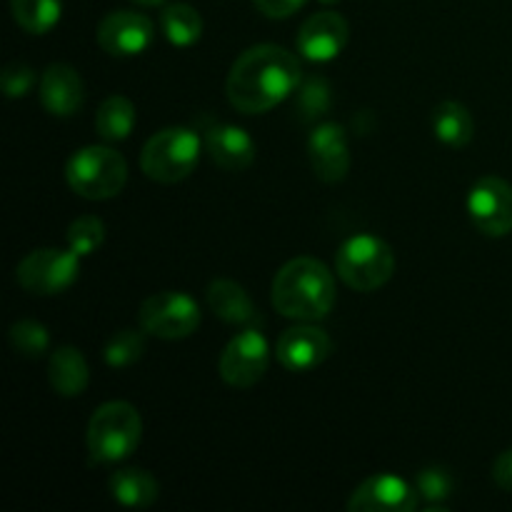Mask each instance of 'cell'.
I'll use <instances>...</instances> for the list:
<instances>
[{
	"label": "cell",
	"mask_w": 512,
	"mask_h": 512,
	"mask_svg": "<svg viewBox=\"0 0 512 512\" xmlns=\"http://www.w3.org/2000/svg\"><path fill=\"white\" fill-rule=\"evenodd\" d=\"M303 83L300 60L280 45L263 43L245 50L230 68L225 93L245 115H260L283 103Z\"/></svg>",
	"instance_id": "1"
},
{
	"label": "cell",
	"mask_w": 512,
	"mask_h": 512,
	"mask_svg": "<svg viewBox=\"0 0 512 512\" xmlns=\"http://www.w3.org/2000/svg\"><path fill=\"white\" fill-rule=\"evenodd\" d=\"M273 305L280 315L298 323H315L333 310L338 288L335 278L320 260L293 258L275 273Z\"/></svg>",
	"instance_id": "2"
},
{
	"label": "cell",
	"mask_w": 512,
	"mask_h": 512,
	"mask_svg": "<svg viewBox=\"0 0 512 512\" xmlns=\"http://www.w3.org/2000/svg\"><path fill=\"white\" fill-rule=\"evenodd\" d=\"M85 438L95 463H120L138 450L143 438V420L135 405L125 400H110L93 413Z\"/></svg>",
	"instance_id": "3"
},
{
	"label": "cell",
	"mask_w": 512,
	"mask_h": 512,
	"mask_svg": "<svg viewBox=\"0 0 512 512\" xmlns=\"http://www.w3.org/2000/svg\"><path fill=\"white\" fill-rule=\"evenodd\" d=\"M65 180L85 200H110L128 183V163L108 145H88L65 165Z\"/></svg>",
	"instance_id": "4"
},
{
	"label": "cell",
	"mask_w": 512,
	"mask_h": 512,
	"mask_svg": "<svg viewBox=\"0 0 512 512\" xmlns=\"http://www.w3.org/2000/svg\"><path fill=\"white\" fill-rule=\"evenodd\" d=\"M335 273L348 288L373 293L393 278L395 253L383 238L368 233L355 235L335 253Z\"/></svg>",
	"instance_id": "5"
},
{
	"label": "cell",
	"mask_w": 512,
	"mask_h": 512,
	"mask_svg": "<svg viewBox=\"0 0 512 512\" xmlns=\"http://www.w3.org/2000/svg\"><path fill=\"white\" fill-rule=\"evenodd\" d=\"M200 160V138L190 128L158 130L140 153V168L150 180L163 185L180 183Z\"/></svg>",
	"instance_id": "6"
},
{
	"label": "cell",
	"mask_w": 512,
	"mask_h": 512,
	"mask_svg": "<svg viewBox=\"0 0 512 512\" xmlns=\"http://www.w3.org/2000/svg\"><path fill=\"white\" fill-rule=\"evenodd\" d=\"M140 328L160 340H183L200 325V308L188 293L163 290L143 300L138 310Z\"/></svg>",
	"instance_id": "7"
},
{
	"label": "cell",
	"mask_w": 512,
	"mask_h": 512,
	"mask_svg": "<svg viewBox=\"0 0 512 512\" xmlns=\"http://www.w3.org/2000/svg\"><path fill=\"white\" fill-rule=\"evenodd\" d=\"M80 255L73 250L38 248L18 265V283L33 295H58L78 280Z\"/></svg>",
	"instance_id": "8"
},
{
	"label": "cell",
	"mask_w": 512,
	"mask_h": 512,
	"mask_svg": "<svg viewBox=\"0 0 512 512\" xmlns=\"http://www.w3.org/2000/svg\"><path fill=\"white\" fill-rule=\"evenodd\" d=\"M270 365L268 340L260 330L248 328L235 335L220 355L218 373L230 388H253L263 380Z\"/></svg>",
	"instance_id": "9"
},
{
	"label": "cell",
	"mask_w": 512,
	"mask_h": 512,
	"mask_svg": "<svg viewBox=\"0 0 512 512\" xmlns=\"http://www.w3.org/2000/svg\"><path fill=\"white\" fill-rule=\"evenodd\" d=\"M468 213L475 228L488 238L512 233V185L498 175H485L468 195Z\"/></svg>",
	"instance_id": "10"
},
{
	"label": "cell",
	"mask_w": 512,
	"mask_h": 512,
	"mask_svg": "<svg viewBox=\"0 0 512 512\" xmlns=\"http://www.w3.org/2000/svg\"><path fill=\"white\" fill-rule=\"evenodd\" d=\"M153 40V20L135 10H113L98 25V45L115 58H133L145 53Z\"/></svg>",
	"instance_id": "11"
},
{
	"label": "cell",
	"mask_w": 512,
	"mask_h": 512,
	"mask_svg": "<svg viewBox=\"0 0 512 512\" xmlns=\"http://www.w3.org/2000/svg\"><path fill=\"white\" fill-rule=\"evenodd\" d=\"M420 505V493L393 473L370 475L353 490L350 512H410Z\"/></svg>",
	"instance_id": "12"
},
{
	"label": "cell",
	"mask_w": 512,
	"mask_h": 512,
	"mask_svg": "<svg viewBox=\"0 0 512 512\" xmlns=\"http://www.w3.org/2000/svg\"><path fill=\"white\" fill-rule=\"evenodd\" d=\"M350 28L348 20L335 10H323L315 13L300 25L298 30V50L303 58L313 63H330L343 53L348 45Z\"/></svg>",
	"instance_id": "13"
},
{
	"label": "cell",
	"mask_w": 512,
	"mask_h": 512,
	"mask_svg": "<svg viewBox=\"0 0 512 512\" xmlns=\"http://www.w3.org/2000/svg\"><path fill=\"white\" fill-rule=\"evenodd\" d=\"M333 353V340L325 330L313 328V325H295L280 335L278 345H275V355H278L280 365L290 373H305L325 360Z\"/></svg>",
	"instance_id": "14"
},
{
	"label": "cell",
	"mask_w": 512,
	"mask_h": 512,
	"mask_svg": "<svg viewBox=\"0 0 512 512\" xmlns=\"http://www.w3.org/2000/svg\"><path fill=\"white\" fill-rule=\"evenodd\" d=\"M308 158L323 183L335 185L345 180L350 170V145L343 125L320 123L308 138Z\"/></svg>",
	"instance_id": "15"
},
{
	"label": "cell",
	"mask_w": 512,
	"mask_h": 512,
	"mask_svg": "<svg viewBox=\"0 0 512 512\" xmlns=\"http://www.w3.org/2000/svg\"><path fill=\"white\" fill-rule=\"evenodd\" d=\"M85 85L73 65L53 63L40 78V103L55 118H70L83 105Z\"/></svg>",
	"instance_id": "16"
},
{
	"label": "cell",
	"mask_w": 512,
	"mask_h": 512,
	"mask_svg": "<svg viewBox=\"0 0 512 512\" xmlns=\"http://www.w3.org/2000/svg\"><path fill=\"white\" fill-rule=\"evenodd\" d=\"M205 150L210 153L213 163L228 173H240L250 168L255 160V143L248 135V130L238 125H213L205 133Z\"/></svg>",
	"instance_id": "17"
},
{
	"label": "cell",
	"mask_w": 512,
	"mask_h": 512,
	"mask_svg": "<svg viewBox=\"0 0 512 512\" xmlns=\"http://www.w3.org/2000/svg\"><path fill=\"white\" fill-rule=\"evenodd\" d=\"M48 380L58 395H63V398H78L88 388V360L73 345H63V348L53 350V355H50Z\"/></svg>",
	"instance_id": "18"
},
{
	"label": "cell",
	"mask_w": 512,
	"mask_h": 512,
	"mask_svg": "<svg viewBox=\"0 0 512 512\" xmlns=\"http://www.w3.org/2000/svg\"><path fill=\"white\" fill-rule=\"evenodd\" d=\"M208 308L213 310L215 318L230 325H248L258 320V310H255L253 300L245 293L243 285L233 283V280H213L208 285Z\"/></svg>",
	"instance_id": "19"
},
{
	"label": "cell",
	"mask_w": 512,
	"mask_h": 512,
	"mask_svg": "<svg viewBox=\"0 0 512 512\" xmlns=\"http://www.w3.org/2000/svg\"><path fill=\"white\" fill-rule=\"evenodd\" d=\"M110 493L125 508H150L158 500L160 485L153 473L143 468H125L110 475Z\"/></svg>",
	"instance_id": "20"
},
{
	"label": "cell",
	"mask_w": 512,
	"mask_h": 512,
	"mask_svg": "<svg viewBox=\"0 0 512 512\" xmlns=\"http://www.w3.org/2000/svg\"><path fill=\"white\" fill-rule=\"evenodd\" d=\"M433 133L448 148H465L475 135V120L463 103L445 100L433 108Z\"/></svg>",
	"instance_id": "21"
},
{
	"label": "cell",
	"mask_w": 512,
	"mask_h": 512,
	"mask_svg": "<svg viewBox=\"0 0 512 512\" xmlns=\"http://www.w3.org/2000/svg\"><path fill=\"white\" fill-rule=\"evenodd\" d=\"M135 128V105L125 95H110L95 113V130L108 143H120Z\"/></svg>",
	"instance_id": "22"
},
{
	"label": "cell",
	"mask_w": 512,
	"mask_h": 512,
	"mask_svg": "<svg viewBox=\"0 0 512 512\" xmlns=\"http://www.w3.org/2000/svg\"><path fill=\"white\" fill-rule=\"evenodd\" d=\"M160 28H163L165 38L178 48H190L203 35V18L198 10L188 3H173L163 10L160 15Z\"/></svg>",
	"instance_id": "23"
},
{
	"label": "cell",
	"mask_w": 512,
	"mask_h": 512,
	"mask_svg": "<svg viewBox=\"0 0 512 512\" xmlns=\"http://www.w3.org/2000/svg\"><path fill=\"white\" fill-rule=\"evenodd\" d=\"M10 10L25 33L45 35L58 25L63 0H10Z\"/></svg>",
	"instance_id": "24"
},
{
	"label": "cell",
	"mask_w": 512,
	"mask_h": 512,
	"mask_svg": "<svg viewBox=\"0 0 512 512\" xmlns=\"http://www.w3.org/2000/svg\"><path fill=\"white\" fill-rule=\"evenodd\" d=\"M145 330L123 328L118 333H113L108 338L103 348V358L110 368H130V365L138 363L145 353Z\"/></svg>",
	"instance_id": "25"
},
{
	"label": "cell",
	"mask_w": 512,
	"mask_h": 512,
	"mask_svg": "<svg viewBox=\"0 0 512 512\" xmlns=\"http://www.w3.org/2000/svg\"><path fill=\"white\" fill-rule=\"evenodd\" d=\"M8 338L15 353H18L20 358H28V360L43 358L50 348L48 328L35 323V320H18V323L10 325Z\"/></svg>",
	"instance_id": "26"
},
{
	"label": "cell",
	"mask_w": 512,
	"mask_h": 512,
	"mask_svg": "<svg viewBox=\"0 0 512 512\" xmlns=\"http://www.w3.org/2000/svg\"><path fill=\"white\" fill-rule=\"evenodd\" d=\"M295 110L303 123H313L320 115L330 110V85L325 78H305L298 85V98H295Z\"/></svg>",
	"instance_id": "27"
},
{
	"label": "cell",
	"mask_w": 512,
	"mask_h": 512,
	"mask_svg": "<svg viewBox=\"0 0 512 512\" xmlns=\"http://www.w3.org/2000/svg\"><path fill=\"white\" fill-rule=\"evenodd\" d=\"M68 248L73 253H78L80 258L95 253V250L103 245L105 240V223L95 215H83V218H75L68 228Z\"/></svg>",
	"instance_id": "28"
},
{
	"label": "cell",
	"mask_w": 512,
	"mask_h": 512,
	"mask_svg": "<svg viewBox=\"0 0 512 512\" xmlns=\"http://www.w3.org/2000/svg\"><path fill=\"white\" fill-rule=\"evenodd\" d=\"M453 485V475L445 468H438V465L420 470L418 478H415V490L420 493V498L435 505L445 503L453 495Z\"/></svg>",
	"instance_id": "29"
},
{
	"label": "cell",
	"mask_w": 512,
	"mask_h": 512,
	"mask_svg": "<svg viewBox=\"0 0 512 512\" xmlns=\"http://www.w3.org/2000/svg\"><path fill=\"white\" fill-rule=\"evenodd\" d=\"M0 85L10 100L25 98L35 85V70L25 63L5 65L3 73H0Z\"/></svg>",
	"instance_id": "30"
},
{
	"label": "cell",
	"mask_w": 512,
	"mask_h": 512,
	"mask_svg": "<svg viewBox=\"0 0 512 512\" xmlns=\"http://www.w3.org/2000/svg\"><path fill=\"white\" fill-rule=\"evenodd\" d=\"M255 8L265 15V18H290L293 13H298L308 0H253Z\"/></svg>",
	"instance_id": "31"
},
{
	"label": "cell",
	"mask_w": 512,
	"mask_h": 512,
	"mask_svg": "<svg viewBox=\"0 0 512 512\" xmlns=\"http://www.w3.org/2000/svg\"><path fill=\"white\" fill-rule=\"evenodd\" d=\"M493 480L505 493H512V448L500 453L493 463Z\"/></svg>",
	"instance_id": "32"
},
{
	"label": "cell",
	"mask_w": 512,
	"mask_h": 512,
	"mask_svg": "<svg viewBox=\"0 0 512 512\" xmlns=\"http://www.w3.org/2000/svg\"><path fill=\"white\" fill-rule=\"evenodd\" d=\"M133 3H138V5H160V3H165V0H133Z\"/></svg>",
	"instance_id": "33"
},
{
	"label": "cell",
	"mask_w": 512,
	"mask_h": 512,
	"mask_svg": "<svg viewBox=\"0 0 512 512\" xmlns=\"http://www.w3.org/2000/svg\"><path fill=\"white\" fill-rule=\"evenodd\" d=\"M320 3H325V5H333V3H338V0H320Z\"/></svg>",
	"instance_id": "34"
}]
</instances>
